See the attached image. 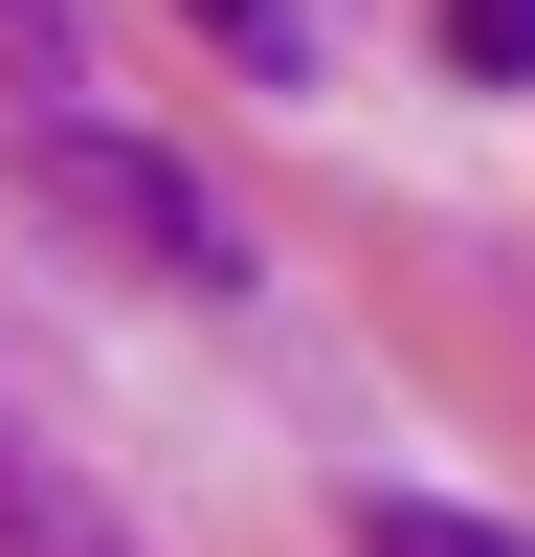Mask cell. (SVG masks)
Masks as SVG:
<instances>
[{
    "mask_svg": "<svg viewBox=\"0 0 535 557\" xmlns=\"http://www.w3.org/2000/svg\"><path fill=\"white\" fill-rule=\"evenodd\" d=\"M0 89H23V112L89 89V23H67V0H0Z\"/></svg>",
    "mask_w": 535,
    "mask_h": 557,
    "instance_id": "2",
    "label": "cell"
},
{
    "mask_svg": "<svg viewBox=\"0 0 535 557\" xmlns=\"http://www.w3.org/2000/svg\"><path fill=\"white\" fill-rule=\"evenodd\" d=\"M45 201H67L89 246H134V268H157V290H246V223H223L201 178L157 157V134H112V112H89V89H67V112H45Z\"/></svg>",
    "mask_w": 535,
    "mask_h": 557,
    "instance_id": "1",
    "label": "cell"
},
{
    "mask_svg": "<svg viewBox=\"0 0 535 557\" xmlns=\"http://www.w3.org/2000/svg\"><path fill=\"white\" fill-rule=\"evenodd\" d=\"M178 23H201L246 89H312V23H290V0H178Z\"/></svg>",
    "mask_w": 535,
    "mask_h": 557,
    "instance_id": "3",
    "label": "cell"
},
{
    "mask_svg": "<svg viewBox=\"0 0 535 557\" xmlns=\"http://www.w3.org/2000/svg\"><path fill=\"white\" fill-rule=\"evenodd\" d=\"M357 557H535V535H490V513H446V491H380V513H357Z\"/></svg>",
    "mask_w": 535,
    "mask_h": 557,
    "instance_id": "4",
    "label": "cell"
},
{
    "mask_svg": "<svg viewBox=\"0 0 535 557\" xmlns=\"http://www.w3.org/2000/svg\"><path fill=\"white\" fill-rule=\"evenodd\" d=\"M446 45H469L490 89H535V0H446Z\"/></svg>",
    "mask_w": 535,
    "mask_h": 557,
    "instance_id": "5",
    "label": "cell"
}]
</instances>
